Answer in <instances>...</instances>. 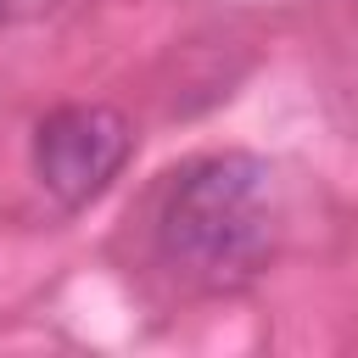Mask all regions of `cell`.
I'll return each mask as SVG.
<instances>
[{
	"label": "cell",
	"mask_w": 358,
	"mask_h": 358,
	"mask_svg": "<svg viewBox=\"0 0 358 358\" xmlns=\"http://www.w3.org/2000/svg\"><path fill=\"white\" fill-rule=\"evenodd\" d=\"M280 241V179L263 157L218 151L190 162L162 201L157 246L168 268L201 291H241Z\"/></svg>",
	"instance_id": "6da1fadb"
},
{
	"label": "cell",
	"mask_w": 358,
	"mask_h": 358,
	"mask_svg": "<svg viewBox=\"0 0 358 358\" xmlns=\"http://www.w3.org/2000/svg\"><path fill=\"white\" fill-rule=\"evenodd\" d=\"M134 129L112 106H62L34 129V173L62 207H90L129 162Z\"/></svg>",
	"instance_id": "7a4b0ae2"
},
{
	"label": "cell",
	"mask_w": 358,
	"mask_h": 358,
	"mask_svg": "<svg viewBox=\"0 0 358 358\" xmlns=\"http://www.w3.org/2000/svg\"><path fill=\"white\" fill-rule=\"evenodd\" d=\"M56 0H0V22H22V17H39L50 11Z\"/></svg>",
	"instance_id": "3957f363"
}]
</instances>
